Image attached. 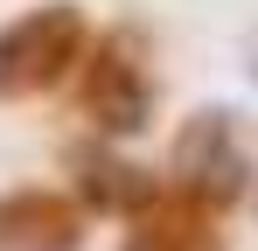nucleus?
<instances>
[{"instance_id": "nucleus-1", "label": "nucleus", "mask_w": 258, "mask_h": 251, "mask_svg": "<svg viewBox=\"0 0 258 251\" xmlns=\"http://www.w3.org/2000/svg\"><path fill=\"white\" fill-rule=\"evenodd\" d=\"M161 174H168L174 196H188L196 209L230 216V209L251 203V189H258V140L230 105H196L174 126V147H168Z\"/></svg>"}, {"instance_id": "nucleus-4", "label": "nucleus", "mask_w": 258, "mask_h": 251, "mask_svg": "<svg viewBox=\"0 0 258 251\" xmlns=\"http://www.w3.org/2000/svg\"><path fill=\"white\" fill-rule=\"evenodd\" d=\"M70 196L84 216H112V223H140L147 209L168 196V174L126 161L112 140H77L70 147Z\"/></svg>"}, {"instance_id": "nucleus-6", "label": "nucleus", "mask_w": 258, "mask_h": 251, "mask_svg": "<svg viewBox=\"0 0 258 251\" xmlns=\"http://www.w3.org/2000/svg\"><path fill=\"white\" fill-rule=\"evenodd\" d=\"M216 223H223V216H210V209H196L188 196L168 189L140 223H126L119 251H223V230H216Z\"/></svg>"}, {"instance_id": "nucleus-8", "label": "nucleus", "mask_w": 258, "mask_h": 251, "mask_svg": "<svg viewBox=\"0 0 258 251\" xmlns=\"http://www.w3.org/2000/svg\"><path fill=\"white\" fill-rule=\"evenodd\" d=\"M251 209H258V189H251Z\"/></svg>"}, {"instance_id": "nucleus-5", "label": "nucleus", "mask_w": 258, "mask_h": 251, "mask_svg": "<svg viewBox=\"0 0 258 251\" xmlns=\"http://www.w3.org/2000/svg\"><path fill=\"white\" fill-rule=\"evenodd\" d=\"M91 216L70 189H0V251H84Z\"/></svg>"}, {"instance_id": "nucleus-3", "label": "nucleus", "mask_w": 258, "mask_h": 251, "mask_svg": "<svg viewBox=\"0 0 258 251\" xmlns=\"http://www.w3.org/2000/svg\"><path fill=\"white\" fill-rule=\"evenodd\" d=\"M77 112L91 119L98 140H140L154 112H161V84L147 63V35L140 28H105L91 42L84 70H77Z\"/></svg>"}, {"instance_id": "nucleus-2", "label": "nucleus", "mask_w": 258, "mask_h": 251, "mask_svg": "<svg viewBox=\"0 0 258 251\" xmlns=\"http://www.w3.org/2000/svg\"><path fill=\"white\" fill-rule=\"evenodd\" d=\"M91 14L77 0H42L14 21H0V105H28L49 98L84 70L91 56Z\"/></svg>"}, {"instance_id": "nucleus-7", "label": "nucleus", "mask_w": 258, "mask_h": 251, "mask_svg": "<svg viewBox=\"0 0 258 251\" xmlns=\"http://www.w3.org/2000/svg\"><path fill=\"white\" fill-rule=\"evenodd\" d=\"M237 63H244V77H251V91H258V28H244V42H237Z\"/></svg>"}]
</instances>
